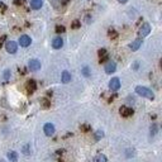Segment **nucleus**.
<instances>
[{
	"label": "nucleus",
	"mask_w": 162,
	"mask_h": 162,
	"mask_svg": "<svg viewBox=\"0 0 162 162\" xmlns=\"http://www.w3.org/2000/svg\"><path fill=\"white\" fill-rule=\"evenodd\" d=\"M80 129H81L82 132H89V131L91 129V127H90L89 124H82V125L80 127Z\"/></svg>",
	"instance_id": "23"
},
{
	"label": "nucleus",
	"mask_w": 162,
	"mask_h": 162,
	"mask_svg": "<svg viewBox=\"0 0 162 162\" xmlns=\"http://www.w3.org/2000/svg\"><path fill=\"white\" fill-rule=\"evenodd\" d=\"M80 25H81L80 20H74V22H72V24H71V28H75V29H76V28H79Z\"/></svg>",
	"instance_id": "25"
},
{
	"label": "nucleus",
	"mask_w": 162,
	"mask_h": 162,
	"mask_svg": "<svg viewBox=\"0 0 162 162\" xmlns=\"http://www.w3.org/2000/svg\"><path fill=\"white\" fill-rule=\"evenodd\" d=\"M103 137H104V132L103 131H96L95 132V139L96 141H100Z\"/></svg>",
	"instance_id": "21"
},
{
	"label": "nucleus",
	"mask_w": 162,
	"mask_h": 162,
	"mask_svg": "<svg viewBox=\"0 0 162 162\" xmlns=\"http://www.w3.org/2000/svg\"><path fill=\"white\" fill-rule=\"evenodd\" d=\"M8 160L12 162H17L18 161V153L14 151H9L8 152Z\"/></svg>",
	"instance_id": "16"
},
{
	"label": "nucleus",
	"mask_w": 162,
	"mask_h": 162,
	"mask_svg": "<svg viewBox=\"0 0 162 162\" xmlns=\"http://www.w3.org/2000/svg\"><path fill=\"white\" fill-rule=\"evenodd\" d=\"M150 32H151V25H150L148 23H144L142 27L139 28V31H138V36H139L141 38H143V37H146V36H148Z\"/></svg>",
	"instance_id": "2"
},
{
	"label": "nucleus",
	"mask_w": 162,
	"mask_h": 162,
	"mask_svg": "<svg viewBox=\"0 0 162 162\" xmlns=\"http://www.w3.org/2000/svg\"><path fill=\"white\" fill-rule=\"evenodd\" d=\"M28 67H29L31 71H38V70H41V62L36 58H32L28 62Z\"/></svg>",
	"instance_id": "5"
},
{
	"label": "nucleus",
	"mask_w": 162,
	"mask_h": 162,
	"mask_svg": "<svg viewBox=\"0 0 162 162\" xmlns=\"http://www.w3.org/2000/svg\"><path fill=\"white\" fill-rule=\"evenodd\" d=\"M10 79V70H5L4 71V80H9Z\"/></svg>",
	"instance_id": "26"
},
{
	"label": "nucleus",
	"mask_w": 162,
	"mask_h": 162,
	"mask_svg": "<svg viewBox=\"0 0 162 162\" xmlns=\"http://www.w3.org/2000/svg\"><path fill=\"white\" fill-rule=\"evenodd\" d=\"M136 93L139 95V96H142V98H147V99H150V100H153L154 99V94H153V91L148 88H146V86H136Z\"/></svg>",
	"instance_id": "1"
},
{
	"label": "nucleus",
	"mask_w": 162,
	"mask_h": 162,
	"mask_svg": "<svg viewBox=\"0 0 162 162\" xmlns=\"http://www.w3.org/2000/svg\"><path fill=\"white\" fill-rule=\"evenodd\" d=\"M95 161H96V162H108V158H107V156H105V154L99 153V154H98V156L95 157Z\"/></svg>",
	"instance_id": "18"
},
{
	"label": "nucleus",
	"mask_w": 162,
	"mask_h": 162,
	"mask_svg": "<svg viewBox=\"0 0 162 162\" xmlns=\"http://www.w3.org/2000/svg\"><path fill=\"white\" fill-rule=\"evenodd\" d=\"M22 153H23V154H25V156H29V154H31V146H29V144L23 146V148H22Z\"/></svg>",
	"instance_id": "19"
},
{
	"label": "nucleus",
	"mask_w": 162,
	"mask_h": 162,
	"mask_svg": "<svg viewBox=\"0 0 162 162\" xmlns=\"http://www.w3.org/2000/svg\"><path fill=\"white\" fill-rule=\"evenodd\" d=\"M119 113H121V115H122V117L128 118V117L133 115V113H134V110H133L132 108H129V107H122L121 109H119Z\"/></svg>",
	"instance_id": "8"
},
{
	"label": "nucleus",
	"mask_w": 162,
	"mask_h": 162,
	"mask_svg": "<svg viewBox=\"0 0 162 162\" xmlns=\"http://www.w3.org/2000/svg\"><path fill=\"white\" fill-rule=\"evenodd\" d=\"M25 88H27V90H28V93H31V94H32V93H34V91H36V89H37V84H36V81H34V80H28Z\"/></svg>",
	"instance_id": "10"
},
{
	"label": "nucleus",
	"mask_w": 162,
	"mask_h": 162,
	"mask_svg": "<svg viewBox=\"0 0 162 162\" xmlns=\"http://www.w3.org/2000/svg\"><path fill=\"white\" fill-rule=\"evenodd\" d=\"M0 9H2V12H5L6 10V5L3 4V3H0Z\"/></svg>",
	"instance_id": "29"
},
{
	"label": "nucleus",
	"mask_w": 162,
	"mask_h": 162,
	"mask_svg": "<svg viewBox=\"0 0 162 162\" xmlns=\"http://www.w3.org/2000/svg\"><path fill=\"white\" fill-rule=\"evenodd\" d=\"M56 32H57V33H63V32H65V27H63V25H57V27H56Z\"/></svg>",
	"instance_id": "27"
},
{
	"label": "nucleus",
	"mask_w": 162,
	"mask_h": 162,
	"mask_svg": "<svg viewBox=\"0 0 162 162\" xmlns=\"http://www.w3.org/2000/svg\"><path fill=\"white\" fill-rule=\"evenodd\" d=\"M157 131H158V127H157L156 124H153V125L151 127V136H154V134H156Z\"/></svg>",
	"instance_id": "24"
},
{
	"label": "nucleus",
	"mask_w": 162,
	"mask_h": 162,
	"mask_svg": "<svg viewBox=\"0 0 162 162\" xmlns=\"http://www.w3.org/2000/svg\"><path fill=\"white\" fill-rule=\"evenodd\" d=\"M109 89L111 91H117L121 89V80L118 77H113V79L109 81Z\"/></svg>",
	"instance_id": "4"
},
{
	"label": "nucleus",
	"mask_w": 162,
	"mask_h": 162,
	"mask_svg": "<svg viewBox=\"0 0 162 162\" xmlns=\"http://www.w3.org/2000/svg\"><path fill=\"white\" fill-rule=\"evenodd\" d=\"M108 34H109V37H110L111 39H114V38H117V37H118V33H117L114 29H109Z\"/></svg>",
	"instance_id": "22"
},
{
	"label": "nucleus",
	"mask_w": 162,
	"mask_h": 162,
	"mask_svg": "<svg viewBox=\"0 0 162 162\" xmlns=\"http://www.w3.org/2000/svg\"><path fill=\"white\" fill-rule=\"evenodd\" d=\"M14 4H15V5H23L24 0H14Z\"/></svg>",
	"instance_id": "28"
},
{
	"label": "nucleus",
	"mask_w": 162,
	"mask_h": 162,
	"mask_svg": "<svg viewBox=\"0 0 162 162\" xmlns=\"http://www.w3.org/2000/svg\"><path fill=\"white\" fill-rule=\"evenodd\" d=\"M99 57H100V63L101 62H105L108 58H109V56H108V52H107V50H104V48H101V50H99Z\"/></svg>",
	"instance_id": "15"
},
{
	"label": "nucleus",
	"mask_w": 162,
	"mask_h": 162,
	"mask_svg": "<svg viewBox=\"0 0 162 162\" xmlns=\"http://www.w3.org/2000/svg\"><path fill=\"white\" fill-rule=\"evenodd\" d=\"M0 3H2V0H0Z\"/></svg>",
	"instance_id": "33"
},
{
	"label": "nucleus",
	"mask_w": 162,
	"mask_h": 162,
	"mask_svg": "<svg viewBox=\"0 0 162 162\" xmlns=\"http://www.w3.org/2000/svg\"><path fill=\"white\" fill-rule=\"evenodd\" d=\"M5 50H6V52L8 53H15L17 52V50H18V45L15 43L14 41H8L5 43Z\"/></svg>",
	"instance_id": "3"
},
{
	"label": "nucleus",
	"mask_w": 162,
	"mask_h": 162,
	"mask_svg": "<svg viewBox=\"0 0 162 162\" xmlns=\"http://www.w3.org/2000/svg\"><path fill=\"white\" fill-rule=\"evenodd\" d=\"M55 125L52 124V123H46L45 125H43V132H45V134L46 136H48V137H51V136H53L55 134Z\"/></svg>",
	"instance_id": "6"
},
{
	"label": "nucleus",
	"mask_w": 162,
	"mask_h": 162,
	"mask_svg": "<svg viewBox=\"0 0 162 162\" xmlns=\"http://www.w3.org/2000/svg\"><path fill=\"white\" fill-rule=\"evenodd\" d=\"M118 2H119V3H121V4H125L127 2H128V0H118Z\"/></svg>",
	"instance_id": "32"
},
{
	"label": "nucleus",
	"mask_w": 162,
	"mask_h": 162,
	"mask_svg": "<svg viewBox=\"0 0 162 162\" xmlns=\"http://www.w3.org/2000/svg\"><path fill=\"white\" fill-rule=\"evenodd\" d=\"M81 72H82V75L85 76V77H89V76H90V70H89L88 66H84L82 70H81Z\"/></svg>",
	"instance_id": "20"
},
{
	"label": "nucleus",
	"mask_w": 162,
	"mask_h": 162,
	"mask_svg": "<svg viewBox=\"0 0 162 162\" xmlns=\"http://www.w3.org/2000/svg\"><path fill=\"white\" fill-rule=\"evenodd\" d=\"M5 39H6V36H3L2 38H0V45H2V43H3V42H4Z\"/></svg>",
	"instance_id": "30"
},
{
	"label": "nucleus",
	"mask_w": 162,
	"mask_h": 162,
	"mask_svg": "<svg viewBox=\"0 0 162 162\" xmlns=\"http://www.w3.org/2000/svg\"><path fill=\"white\" fill-rule=\"evenodd\" d=\"M41 105L45 109H47V108H50L51 107V101L47 99V98H43V99H41Z\"/></svg>",
	"instance_id": "17"
},
{
	"label": "nucleus",
	"mask_w": 162,
	"mask_h": 162,
	"mask_svg": "<svg viewBox=\"0 0 162 162\" xmlns=\"http://www.w3.org/2000/svg\"><path fill=\"white\" fill-rule=\"evenodd\" d=\"M61 81L63 84H68L70 81H71V74H70L68 71H63L62 75H61Z\"/></svg>",
	"instance_id": "13"
},
{
	"label": "nucleus",
	"mask_w": 162,
	"mask_h": 162,
	"mask_svg": "<svg viewBox=\"0 0 162 162\" xmlns=\"http://www.w3.org/2000/svg\"><path fill=\"white\" fill-rule=\"evenodd\" d=\"M42 5H43V0H31L32 9H41Z\"/></svg>",
	"instance_id": "14"
},
{
	"label": "nucleus",
	"mask_w": 162,
	"mask_h": 162,
	"mask_svg": "<svg viewBox=\"0 0 162 162\" xmlns=\"http://www.w3.org/2000/svg\"><path fill=\"white\" fill-rule=\"evenodd\" d=\"M32 43V39L29 36H27V34H23V36H20L19 38V45L22 46V47H28V46H31Z\"/></svg>",
	"instance_id": "7"
},
{
	"label": "nucleus",
	"mask_w": 162,
	"mask_h": 162,
	"mask_svg": "<svg viewBox=\"0 0 162 162\" xmlns=\"http://www.w3.org/2000/svg\"><path fill=\"white\" fill-rule=\"evenodd\" d=\"M133 68H134V70H138V62H134V65H133Z\"/></svg>",
	"instance_id": "31"
},
{
	"label": "nucleus",
	"mask_w": 162,
	"mask_h": 162,
	"mask_svg": "<svg viewBox=\"0 0 162 162\" xmlns=\"http://www.w3.org/2000/svg\"><path fill=\"white\" fill-rule=\"evenodd\" d=\"M105 72L107 74H113V72H115V70H117V63L115 62H113V61H109L107 65H105Z\"/></svg>",
	"instance_id": "9"
},
{
	"label": "nucleus",
	"mask_w": 162,
	"mask_h": 162,
	"mask_svg": "<svg viewBox=\"0 0 162 162\" xmlns=\"http://www.w3.org/2000/svg\"><path fill=\"white\" fill-rule=\"evenodd\" d=\"M141 46H142V39L138 38V39H136V41H133L132 43L129 45V48H131L132 51H138Z\"/></svg>",
	"instance_id": "12"
},
{
	"label": "nucleus",
	"mask_w": 162,
	"mask_h": 162,
	"mask_svg": "<svg viewBox=\"0 0 162 162\" xmlns=\"http://www.w3.org/2000/svg\"><path fill=\"white\" fill-rule=\"evenodd\" d=\"M62 46H63V39H62L61 37L53 38V41H52V47L55 48V50H60Z\"/></svg>",
	"instance_id": "11"
}]
</instances>
